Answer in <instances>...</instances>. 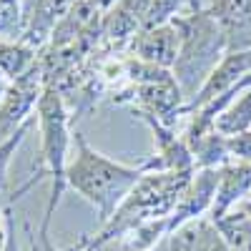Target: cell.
<instances>
[{"instance_id":"obj_6","label":"cell","mask_w":251,"mask_h":251,"mask_svg":"<svg viewBox=\"0 0 251 251\" xmlns=\"http://www.w3.org/2000/svg\"><path fill=\"white\" fill-rule=\"evenodd\" d=\"M43 91H46V78H43L40 60L25 75L10 80L3 100H0V141L13 136L28 118L35 116L38 100L43 96Z\"/></svg>"},{"instance_id":"obj_2","label":"cell","mask_w":251,"mask_h":251,"mask_svg":"<svg viewBox=\"0 0 251 251\" xmlns=\"http://www.w3.org/2000/svg\"><path fill=\"white\" fill-rule=\"evenodd\" d=\"M171 23L181 38L178 58L174 63L171 73L188 103L201 91V86L221 63V58L228 53L226 33L219 25V20L214 18V13L208 10V5H201L199 0L194 5H188L186 13L176 15Z\"/></svg>"},{"instance_id":"obj_23","label":"cell","mask_w":251,"mask_h":251,"mask_svg":"<svg viewBox=\"0 0 251 251\" xmlns=\"http://www.w3.org/2000/svg\"><path fill=\"white\" fill-rule=\"evenodd\" d=\"M88 3H91L98 13H106V10H111V8L118 3V0H88Z\"/></svg>"},{"instance_id":"obj_17","label":"cell","mask_w":251,"mask_h":251,"mask_svg":"<svg viewBox=\"0 0 251 251\" xmlns=\"http://www.w3.org/2000/svg\"><path fill=\"white\" fill-rule=\"evenodd\" d=\"M216 131L226 138L251 131V86L241 91L239 98L228 103V108L216 118Z\"/></svg>"},{"instance_id":"obj_4","label":"cell","mask_w":251,"mask_h":251,"mask_svg":"<svg viewBox=\"0 0 251 251\" xmlns=\"http://www.w3.org/2000/svg\"><path fill=\"white\" fill-rule=\"evenodd\" d=\"M194 171H151L143 174L141 181L133 186V191L126 196V201L116 208V214L103 224L96 234L83 236V241H111L131 228L158 221V219H171L176 203L181 201L186 186L191 183Z\"/></svg>"},{"instance_id":"obj_11","label":"cell","mask_w":251,"mask_h":251,"mask_svg":"<svg viewBox=\"0 0 251 251\" xmlns=\"http://www.w3.org/2000/svg\"><path fill=\"white\" fill-rule=\"evenodd\" d=\"M251 194V163L249 161H231L219 169V188L208 219L219 221L226 216Z\"/></svg>"},{"instance_id":"obj_26","label":"cell","mask_w":251,"mask_h":251,"mask_svg":"<svg viewBox=\"0 0 251 251\" xmlns=\"http://www.w3.org/2000/svg\"><path fill=\"white\" fill-rule=\"evenodd\" d=\"M239 208H244V211H246V214L251 216V194H249V196H246V199H244V201L239 203Z\"/></svg>"},{"instance_id":"obj_24","label":"cell","mask_w":251,"mask_h":251,"mask_svg":"<svg viewBox=\"0 0 251 251\" xmlns=\"http://www.w3.org/2000/svg\"><path fill=\"white\" fill-rule=\"evenodd\" d=\"M8 86H10V80L0 73V100H3V96H5V91H8Z\"/></svg>"},{"instance_id":"obj_9","label":"cell","mask_w":251,"mask_h":251,"mask_svg":"<svg viewBox=\"0 0 251 251\" xmlns=\"http://www.w3.org/2000/svg\"><path fill=\"white\" fill-rule=\"evenodd\" d=\"M216 188H219V169H196L191 176V183L186 186V191L181 201L176 203L174 214H171V231H176L178 226L203 219L206 214H211V206L216 199Z\"/></svg>"},{"instance_id":"obj_8","label":"cell","mask_w":251,"mask_h":251,"mask_svg":"<svg viewBox=\"0 0 251 251\" xmlns=\"http://www.w3.org/2000/svg\"><path fill=\"white\" fill-rule=\"evenodd\" d=\"M141 121L151 128L153 143H156V153L141 161L146 174H151V171H196L194 153L183 143V136H176L174 128L158 123L156 118L143 116Z\"/></svg>"},{"instance_id":"obj_5","label":"cell","mask_w":251,"mask_h":251,"mask_svg":"<svg viewBox=\"0 0 251 251\" xmlns=\"http://www.w3.org/2000/svg\"><path fill=\"white\" fill-rule=\"evenodd\" d=\"M113 103H123L133 111V116L143 118H156L158 123L174 128L178 116H183L186 98L178 88V83L171 71L161 73L158 78H151L146 83H136V86H126L113 93Z\"/></svg>"},{"instance_id":"obj_10","label":"cell","mask_w":251,"mask_h":251,"mask_svg":"<svg viewBox=\"0 0 251 251\" xmlns=\"http://www.w3.org/2000/svg\"><path fill=\"white\" fill-rule=\"evenodd\" d=\"M178 43H181L178 30L174 28V23H166V25L138 30L131 38L126 53L143 60V63H151V66L171 71L176 58H178Z\"/></svg>"},{"instance_id":"obj_20","label":"cell","mask_w":251,"mask_h":251,"mask_svg":"<svg viewBox=\"0 0 251 251\" xmlns=\"http://www.w3.org/2000/svg\"><path fill=\"white\" fill-rule=\"evenodd\" d=\"M196 0H151L149 3V13H146V25L143 28H156V25H166L171 23L176 15L183 13V8L194 5Z\"/></svg>"},{"instance_id":"obj_13","label":"cell","mask_w":251,"mask_h":251,"mask_svg":"<svg viewBox=\"0 0 251 251\" xmlns=\"http://www.w3.org/2000/svg\"><path fill=\"white\" fill-rule=\"evenodd\" d=\"M78 0H33L28 20H25V33H23V43L33 48H46L50 40L55 25L66 18Z\"/></svg>"},{"instance_id":"obj_22","label":"cell","mask_w":251,"mask_h":251,"mask_svg":"<svg viewBox=\"0 0 251 251\" xmlns=\"http://www.w3.org/2000/svg\"><path fill=\"white\" fill-rule=\"evenodd\" d=\"M8 241V208H0V251Z\"/></svg>"},{"instance_id":"obj_15","label":"cell","mask_w":251,"mask_h":251,"mask_svg":"<svg viewBox=\"0 0 251 251\" xmlns=\"http://www.w3.org/2000/svg\"><path fill=\"white\" fill-rule=\"evenodd\" d=\"M40 58V50L23 40H0V73L8 80L25 75Z\"/></svg>"},{"instance_id":"obj_7","label":"cell","mask_w":251,"mask_h":251,"mask_svg":"<svg viewBox=\"0 0 251 251\" xmlns=\"http://www.w3.org/2000/svg\"><path fill=\"white\" fill-rule=\"evenodd\" d=\"M251 75V50H236V53H226L221 63L211 71V75L206 78L201 91L183 106V116H191L194 111L203 108L206 103H211L221 98L224 93L234 91L241 80Z\"/></svg>"},{"instance_id":"obj_1","label":"cell","mask_w":251,"mask_h":251,"mask_svg":"<svg viewBox=\"0 0 251 251\" xmlns=\"http://www.w3.org/2000/svg\"><path fill=\"white\" fill-rule=\"evenodd\" d=\"M143 174H146L143 163L126 166L96 151L83 133L73 136V151L68 161L66 181L68 188H73L75 194H80L96 208L100 226L116 214V208L133 191V186L141 181Z\"/></svg>"},{"instance_id":"obj_16","label":"cell","mask_w":251,"mask_h":251,"mask_svg":"<svg viewBox=\"0 0 251 251\" xmlns=\"http://www.w3.org/2000/svg\"><path fill=\"white\" fill-rule=\"evenodd\" d=\"M216 224L219 236L226 241V246L231 251H251V216L244 208H234L226 216H221Z\"/></svg>"},{"instance_id":"obj_3","label":"cell","mask_w":251,"mask_h":251,"mask_svg":"<svg viewBox=\"0 0 251 251\" xmlns=\"http://www.w3.org/2000/svg\"><path fill=\"white\" fill-rule=\"evenodd\" d=\"M35 118H38V131H40V163L35 169V176L20 188V191L13 196L18 199L20 194L30 188L33 181L38 178H50V196H48V206H46V214L43 221H40L38 234L40 236H48V228L50 221L55 216V208L63 199V191L68 188L66 181V171H68V161H71V149H73V133H71V111L68 106L63 103L60 93L55 88L43 91L38 100V108H35Z\"/></svg>"},{"instance_id":"obj_21","label":"cell","mask_w":251,"mask_h":251,"mask_svg":"<svg viewBox=\"0 0 251 251\" xmlns=\"http://www.w3.org/2000/svg\"><path fill=\"white\" fill-rule=\"evenodd\" d=\"M226 143H228L231 161H249V163H251V131L226 138Z\"/></svg>"},{"instance_id":"obj_18","label":"cell","mask_w":251,"mask_h":251,"mask_svg":"<svg viewBox=\"0 0 251 251\" xmlns=\"http://www.w3.org/2000/svg\"><path fill=\"white\" fill-rule=\"evenodd\" d=\"M33 0H0V40H23Z\"/></svg>"},{"instance_id":"obj_14","label":"cell","mask_w":251,"mask_h":251,"mask_svg":"<svg viewBox=\"0 0 251 251\" xmlns=\"http://www.w3.org/2000/svg\"><path fill=\"white\" fill-rule=\"evenodd\" d=\"M216 239H219L216 224L208 216H203V219L188 221V224L178 226L176 231H171L169 251H211Z\"/></svg>"},{"instance_id":"obj_25","label":"cell","mask_w":251,"mask_h":251,"mask_svg":"<svg viewBox=\"0 0 251 251\" xmlns=\"http://www.w3.org/2000/svg\"><path fill=\"white\" fill-rule=\"evenodd\" d=\"M211 251H231V249H228V246H226V241L219 236V239H216V244L211 246Z\"/></svg>"},{"instance_id":"obj_12","label":"cell","mask_w":251,"mask_h":251,"mask_svg":"<svg viewBox=\"0 0 251 251\" xmlns=\"http://www.w3.org/2000/svg\"><path fill=\"white\" fill-rule=\"evenodd\" d=\"M208 10L226 33L228 53L251 50V0H214Z\"/></svg>"},{"instance_id":"obj_19","label":"cell","mask_w":251,"mask_h":251,"mask_svg":"<svg viewBox=\"0 0 251 251\" xmlns=\"http://www.w3.org/2000/svg\"><path fill=\"white\" fill-rule=\"evenodd\" d=\"M38 126V118L33 116V118H28L20 128L13 133V136H8L5 141H0V194L5 191V186H8V169H10V161H13V156H15V151L20 149V143L25 141V136Z\"/></svg>"}]
</instances>
